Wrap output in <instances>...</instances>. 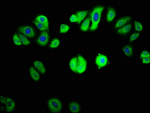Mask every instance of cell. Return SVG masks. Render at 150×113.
<instances>
[{
    "label": "cell",
    "mask_w": 150,
    "mask_h": 113,
    "mask_svg": "<svg viewBox=\"0 0 150 113\" xmlns=\"http://www.w3.org/2000/svg\"><path fill=\"white\" fill-rule=\"evenodd\" d=\"M19 36L21 41V42L25 45H28L30 44V42L28 40L25 35L21 34L19 33Z\"/></svg>",
    "instance_id": "7402d4cb"
},
{
    "label": "cell",
    "mask_w": 150,
    "mask_h": 113,
    "mask_svg": "<svg viewBox=\"0 0 150 113\" xmlns=\"http://www.w3.org/2000/svg\"><path fill=\"white\" fill-rule=\"evenodd\" d=\"M121 53L123 56L128 59L133 58L135 53V46L132 43H125L120 47Z\"/></svg>",
    "instance_id": "8992f818"
},
{
    "label": "cell",
    "mask_w": 150,
    "mask_h": 113,
    "mask_svg": "<svg viewBox=\"0 0 150 113\" xmlns=\"http://www.w3.org/2000/svg\"><path fill=\"white\" fill-rule=\"evenodd\" d=\"M141 60V62L142 64L144 65H147L150 64V56L149 57H147L144 58L140 59Z\"/></svg>",
    "instance_id": "4316f807"
},
{
    "label": "cell",
    "mask_w": 150,
    "mask_h": 113,
    "mask_svg": "<svg viewBox=\"0 0 150 113\" xmlns=\"http://www.w3.org/2000/svg\"><path fill=\"white\" fill-rule=\"evenodd\" d=\"M45 106L48 112L62 113L64 111V100L59 95L50 94L46 97Z\"/></svg>",
    "instance_id": "6da1fadb"
},
{
    "label": "cell",
    "mask_w": 150,
    "mask_h": 113,
    "mask_svg": "<svg viewBox=\"0 0 150 113\" xmlns=\"http://www.w3.org/2000/svg\"><path fill=\"white\" fill-rule=\"evenodd\" d=\"M34 67L39 71L40 73L44 74L46 72V68L42 61L39 60H35L33 62Z\"/></svg>",
    "instance_id": "5bb4252c"
},
{
    "label": "cell",
    "mask_w": 150,
    "mask_h": 113,
    "mask_svg": "<svg viewBox=\"0 0 150 113\" xmlns=\"http://www.w3.org/2000/svg\"><path fill=\"white\" fill-rule=\"evenodd\" d=\"M83 105L77 100H71L67 102V111L69 113H79L82 112Z\"/></svg>",
    "instance_id": "ba28073f"
},
{
    "label": "cell",
    "mask_w": 150,
    "mask_h": 113,
    "mask_svg": "<svg viewBox=\"0 0 150 113\" xmlns=\"http://www.w3.org/2000/svg\"><path fill=\"white\" fill-rule=\"evenodd\" d=\"M77 58L75 56L71 59L69 62L70 68L72 71L77 73Z\"/></svg>",
    "instance_id": "ffe728a7"
},
{
    "label": "cell",
    "mask_w": 150,
    "mask_h": 113,
    "mask_svg": "<svg viewBox=\"0 0 150 113\" xmlns=\"http://www.w3.org/2000/svg\"><path fill=\"white\" fill-rule=\"evenodd\" d=\"M109 59L106 54L99 52L95 56L94 65L98 69H103L107 66L109 63Z\"/></svg>",
    "instance_id": "52a82bcc"
},
{
    "label": "cell",
    "mask_w": 150,
    "mask_h": 113,
    "mask_svg": "<svg viewBox=\"0 0 150 113\" xmlns=\"http://www.w3.org/2000/svg\"><path fill=\"white\" fill-rule=\"evenodd\" d=\"M88 12L89 11H88V10L80 11L77 12L76 15H77V18H78V21H77V22L78 24H79L85 19V17L88 13Z\"/></svg>",
    "instance_id": "d6986e66"
},
{
    "label": "cell",
    "mask_w": 150,
    "mask_h": 113,
    "mask_svg": "<svg viewBox=\"0 0 150 113\" xmlns=\"http://www.w3.org/2000/svg\"><path fill=\"white\" fill-rule=\"evenodd\" d=\"M70 20L72 22H77L78 18H77V15L76 14H72L70 18Z\"/></svg>",
    "instance_id": "83f0119b"
},
{
    "label": "cell",
    "mask_w": 150,
    "mask_h": 113,
    "mask_svg": "<svg viewBox=\"0 0 150 113\" xmlns=\"http://www.w3.org/2000/svg\"><path fill=\"white\" fill-rule=\"evenodd\" d=\"M77 58V73L80 74L84 73L87 67V61L86 59L81 55H79Z\"/></svg>",
    "instance_id": "30bf717a"
},
{
    "label": "cell",
    "mask_w": 150,
    "mask_h": 113,
    "mask_svg": "<svg viewBox=\"0 0 150 113\" xmlns=\"http://www.w3.org/2000/svg\"><path fill=\"white\" fill-rule=\"evenodd\" d=\"M91 18L88 16L85 20L81 25V30L83 32H86L89 30Z\"/></svg>",
    "instance_id": "2e32d148"
},
{
    "label": "cell",
    "mask_w": 150,
    "mask_h": 113,
    "mask_svg": "<svg viewBox=\"0 0 150 113\" xmlns=\"http://www.w3.org/2000/svg\"><path fill=\"white\" fill-rule=\"evenodd\" d=\"M133 23L134 30L136 32H142L144 31V26L141 21L135 20Z\"/></svg>",
    "instance_id": "4fadbf2b"
},
{
    "label": "cell",
    "mask_w": 150,
    "mask_h": 113,
    "mask_svg": "<svg viewBox=\"0 0 150 113\" xmlns=\"http://www.w3.org/2000/svg\"><path fill=\"white\" fill-rule=\"evenodd\" d=\"M60 41L57 38L53 39L50 44V47L51 48H56L58 47L60 44Z\"/></svg>",
    "instance_id": "cb8c5ba5"
},
{
    "label": "cell",
    "mask_w": 150,
    "mask_h": 113,
    "mask_svg": "<svg viewBox=\"0 0 150 113\" xmlns=\"http://www.w3.org/2000/svg\"><path fill=\"white\" fill-rule=\"evenodd\" d=\"M0 101L3 105V107L1 106V109L3 108V111L5 110L6 112H14L19 106L18 101L15 97L11 95L1 94Z\"/></svg>",
    "instance_id": "3957f363"
},
{
    "label": "cell",
    "mask_w": 150,
    "mask_h": 113,
    "mask_svg": "<svg viewBox=\"0 0 150 113\" xmlns=\"http://www.w3.org/2000/svg\"><path fill=\"white\" fill-rule=\"evenodd\" d=\"M20 32L29 38H33L35 35V31L31 26L28 25L21 26L18 28Z\"/></svg>",
    "instance_id": "8fae6325"
},
{
    "label": "cell",
    "mask_w": 150,
    "mask_h": 113,
    "mask_svg": "<svg viewBox=\"0 0 150 113\" xmlns=\"http://www.w3.org/2000/svg\"><path fill=\"white\" fill-rule=\"evenodd\" d=\"M105 7V5L101 3H96L93 5L90 13L92 22L91 31L94 32L98 30L100 23L102 13Z\"/></svg>",
    "instance_id": "7a4b0ae2"
},
{
    "label": "cell",
    "mask_w": 150,
    "mask_h": 113,
    "mask_svg": "<svg viewBox=\"0 0 150 113\" xmlns=\"http://www.w3.org/2000/svg\"><path fill=\"white\" fill-rule=\"evenodd\" d=\"M139 59L149 57L150 56L149 51L147 49H144L141 51L139 54Z\"/></svg>",
    "instance_id": "44dd1931"
},
{
    "label": "cell",
    "mask_w": 150,
    "mask_h": 113,
    "mask_svg": "<svg viewBox=\"0 0 150 113\" xmlns=\"http://www.w3.org/2000/svg\"><path fill=\"white\" fill-rule=\"evenodd\" d=\"M134 17L132 15L125 14L121 16L115 21L112 24V29L113 31H115L118 28L123 27L125 25L132 22Z\"/></svg>",
    "instance_id": "5b68a950"
},
{
    "label": "cell",
    "mask_w": 150,
    "mask_h": 113,
    "mask_svg": "<svg viewBox=\"0 0 150 113\" xmlns=\"http://www.w3.org/2000/svg\"><path fill=\"white\" fill-rule=\"evenodd\" d=\"M33 23L40 31H44L48 29V28L46 27L45 25L42 24V23H40V22L37 21L36 20H34Z\"/></svg>",
    "instance_id": "603a6c76"
},
{
    "label": "cell",
    "mask_w": 150,
    "mask_h": 113,
    "mask_svg": "<svg viewBox=\"0 0 150 113\" xmlns=\"http://www.w3.org/2000/svg\"><path fill=\"white\" fill-rule=\"evenodd\" d=\"M133 29V23L132 22L114 31V34L118 37L123 39L130 35Z\"/></svg>",
    "instance_id": "9c48e42d"
},
{
    "label": "cell",
    "mask_w": 150,
    "mask_h": 113,
    "mask_svg": "<svg viewBox=\"0 0 150 113\" xmlns=\"http://www.w3.org/2000/svg\"><path fill=\"white\" fill-rule=\"evenodd\" d=\"M29 72L31 78L34 81H38L40 80V75L33 67H30L29 69Z\"/></svg>",
    "instance_id": "e0dca14e"
},
{
    "label": "cell",
    "mask_w": 150,
    "mask_h": 113,
    "mask_svg": "<svg viewBox=\"0 0 150 113\" xmlns=\"http://www.w3.org/2000/svg\"><path fill=\"white\" fill-rule=\"evenodd\" d=\"M49 40V34L47 31H45L42 32L40 36L38 38L37 42L38 44L42 46H45L47 44Z\"/></svg>",
    "instance_id": "7c38bea8"
},
{
    "label": "cell",
    "mask_w": 150,
    "mask_h": 113,
    "mask_svg": "<svg viewBox=\"0 0 150 113\" xmlns=\"http://www.w3.org/2000/svg\"><path fill=\"white\" fill-rule=\"evenodd\" d=\"M142 35L141 32H136V31L132 33L129 36V42L132 43L136 42L140 39Z\"/></svg>",
    "instance_id": "9a60e30c"
},
{
    "label": "cell",
    "mask_w": 150,
    "mask_h": 113,
    "mask_svg": "<svg viewBox=\"0 0 150 113\" xmlns=\"http://www.w3.org/2000/svg\"><path fill=\"white\" fill-rule=\"evenodd\" d=\"M35 20L40 22L45 25L48 29L49 27V22L47 17L43 15L38 16L35 18Z\"/></svg>",
    "instance_id": "ac0fdd59"
},
{
    "label": "cell",
    "mask_w": 150,
    "mask_h": 113,
    "mask_svg": "<svg viewBox=\"0 0 150 113\" xmlns=\"http://www.w3.org/2000/svg\"><path fill=\"white\" fill-rule=\"evenodd\" d=\"M118 11L117 8L114 5H108L105 7L104 21L108 25H112L118 18Z\"/></svg>",
    "instance_id": "277c9868"
},
{
    "label": "cell",
    "mask_w": 150,
    "mask_h": 113,
    "mask_svg": "<svg viewBox=\"0 0 150 113\" xmlns=\"http://www.w3.org/2000/svg\"><path fill=\"white\" fill-rule=\"evenodd\" d=\"M13 40L14 43L16 45H21V41L20 38L16 34H15L14 35L13 37Z\"/></svg>",
    "instance_id": "484cf974"
},
{
    "label": "cell",
    "mask_w": 150,
    "mask_h": 113,
    "mask_svg": "<svg viewBox=\"0 0 150 113\" xmlns=\"http://www.w3.org/2000/svg\"><path fill=\"white\" fill-rule=\"evenodd\" d=\"M70 29V27L68 25L65 24H62L60 25V32L61 33H65L68 32Z\"/></svg>",
    "instance_id": "d4e9b609"
}]
</instances>
